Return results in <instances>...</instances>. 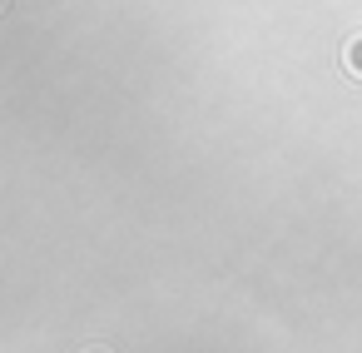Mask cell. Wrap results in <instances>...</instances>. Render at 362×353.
Returning a JSON list of instances; mask_svg holds the SVG:
<instances>
[{
    "label": "cell",
    "mask_w": 362,
    "mask_h": 353,
    "mask_svg": "<svg viewBox=\"0 0 362 353\" xmlns=\"http://www.w3.org/2000/svg\"><path fill=\"white\" fill-rule=\"evenodd\" d=\"M342 65H347L352 75H362V30H357V35L342 45Z\"/></svg>",
    "instance_id": "obj_1"
},
{
    "label": "cell",
    "mask_w": 362,
    "mask_h": 353,
    "mask_svg": "<svg viewBox=\"0 0 362 353\" xmlns=\"http://www.w3.org/2000/svg\"><path fill=\"white\" fill-rule=\"evenodd\" d=\"M80 353H110V348H100V343H90V348H80Z\"/></svg>",
    "instance_id": "obj_2"
},
{
    "label": "cell",
    "mask_w": 362,
    "mask_h": 353,
    "mask_svg": "<svg viewBox=\"0 0 362 353\" xmlns=\"http://www.w3.org/2000/svg\"><path fill=\"white\" fill-rule=\"evenodd\" d=\"M6 6H11V0H0V11H6Z\"/></svg>",
    "instance_id": "obj_3"
}]
</instances>
